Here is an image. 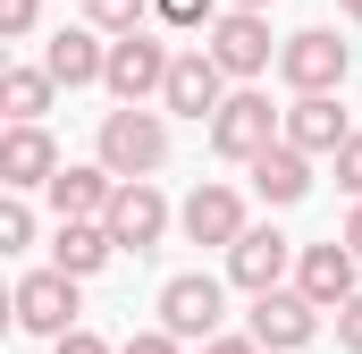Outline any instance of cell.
<instances>
[{
    "instance_id": "obj_4",
    "label": "cell",
    "mask_w": 362,
    "mask_h": 354,
    "mask_svg": "<svg viewBox=\"0 0 362 354\" xmlns=\"http://www.w3.org/2000/svg\"><path fill=\"white\" fill-rule=\"evenodd\" d=\"M346 68H354V42H346L337 25H303V34L278 42V76H286L295 101H303V93H337Z\"/></svg>"
},
{
    "instance_id": "obj_2",
    "label": "cell",
    "mask_w": 362,
    "mask_h": 354,
    "mask_svg": "<svg viewBox=\"0 0 362 354\" xmlns=\"http://www.w3.org/2000/svg\"><path fill=\"white\" fill-rule=\"evenodd\" d=\"M169 68H177V42L160 34V25H144V34H127V42H110V101L118 110H144V101H160L169 93Z\"/></svg>"
},
{
    "instance_id": "obj_28",
    "label": "cell",
    "mask_w": 362,
    "mask_h": 354,
    "mask_svg": "<svg viewBox=\"0 0 362 354\" xmlns=\"http://www.w3.org/2000/svg\"><path fill=\"white\" fill-rule=\"evenodd\" d=\"M51 354H118V346H110V338H93V329H68Z\"/></svg>"
},
{
    "instance_id": "obj_13",
    "label": "cell",
    "mask_w": 362,
    "mask_h": 354,
    "mask_svg": "<svg viewBox=\"0 0 362 354\" xmlns=\"http://www.w3.org/2000/svg\"><path fill=\"white\" fill-rule=\"evenodd\" d=\"M202 51L228 68V85H253V76H270V17H245V8H228L211 34H202Z\"/></svg>"
},
{
    "instance_id": "obj_10",
    "label": "cell",
    "mask_w": 362,
    "mask_h": 354,
    "mask_svg": "<svg viewBox=\"0 0 362 354\" xmlns=\"http://www.w3.org/2000/svg\"><path fill=\"white\" fill-rule=\"evenodd\" d=\"M295 295H312L320 312H346V304L362 295V262H354V245H346V236L303 245V253H295Z\"/></svg>"
},
{
    "instance_id": "obj_8",
    "label": "cell",
    "mask_w": 362,
    "mask_h": 354,
    "mask_svg": "<svg viewBox=\"0 0 362 354\" xmlns=\"http://www.w3.org/2000/svg\"><path fill=\"white\" fill-rule=\"evenodd\" d=\"M320 321H329V312H320L312 295H295V287H278V295H262V304L245 312V338H253L262 354H303L312 338H320Z\"/></svg>"
},
{
    "instance_id": "obj_17",
    "label": "cell",
    "mask_w": 362,
    "mask_h": 354,
    "mask_svg": "<svg viewBox=\"0 0 362 354\" xmlns=\"http://www.w3.org/2000/svg\"><path fill=\"white\" fill-rule=\"evenodd\" d=\"M51 194V211L59 219H110V202H118V177L101 169V161H68V169L42 185Z\"/></svg>"
},
{
    "instance_id": "obj_9",
    "label": "cell",
    "mask_w": 362,
    "mask_h": 354,
    "mask_svg": "<svg viewBox=\"0 0 362 354\" xmlns=\"http://www.w3.org/2000/svg\"><path fill=\"white\" fill-rule=\"evenodd\" d=\"M295 236H278V228H245L236 236V253H228V287H245L253 304L262 295H278V287H295Z\"/></svg>"
},
{
    "instance_id": "obj_16",
    "label": "cell",
    "mask_w": 362,
    "mask_h": 354,
    "mask_svg": "<svg viewBox=\"0 0 362 354\" xmlns=\"http://www.w3.org/2000/svg\"><path fill=\"white\" fill-rule=\"evenodd\" d=\"M59 169H68V161H59L51 127H8V135H0V185H8V194H34V185H51Z\"/></svg>"
},
{
    "instance_id": "obj_25",
    "label": "cell",
    "mask_w": 362,
    "mask_h": 354,
    "mask_svg": "<svg viewBox=\"0 0 362 354\" xmlns=\"http://www.w3.org/2000/svg\"><path fill=\"white\" fill-rule=\"evenodd\" d=\"M337 185H346V194H354V202H362V127H354V144L337 152Z\"/></svg>"
},
{
    "instance_id": "obj_14",
    "label": "cell",
    "mask_w": 362,
    "mask_h": 354,
    "mask_svg": "<svg viewBox=\"0 0 362 354\" xmlns=\"http://www.w3.org/2000/svg\"><path fill=\"white\" fill-rule=\"evenodd\" d=\"M42 68H51V85L59 93H85L110 76V34H93V25H59L51 42H42Z\"/></svg>"
},
{
    "instance_id": "obj_23",
    "label": "cell",
    "mask_w": 362,
    "mask_h": 354,
    "mask_svg": "<svg viewBox=\"0 0 362 354\" xmlns=\"http://www.w3.org/2000/svg\"><path fill=\"white\" fill-rule=\"evenodd\" d=\"M25 245H34V202L8 194V202H0V253H25Z\"/></svg>"
},
{
    "instance_id": "obj_7",
    "label": "cell",
    "mask_w": 362,
    "mask_h": 354,
    "mask_svg": "<svg viewBox=\"0 0 362 354\" xmlns=\"http://www.w3.org/2000/svg\"><path fill=\"white\" fill-rule=\"evenodd\" d=\"M228 93H236V85H228V68H219L202 42H185V51H177V68H169L160 110H169V118H194V127H211V118L228 110Z\"/></svg>"
},
{
    "instance_id": "obj_5",
    "label": "cell",
    "mask_w": 362,
    "mask_h": 354,
    "mask_svg": "<svg viewBox=\"0 0 362 354\" xmlns=\"http://www.w3.org/2000/svg\"><path fill=\"white\" fill-rule=\"evenodd\" d=\"M278 135H286V110H270V93H253V85H236V93H228V110L211 118V152L236 161V169H253Z\"/></svg>"
},
{
    "instance_id": "obj_26",
    "label": "cell",
    "mask_w": 362,
    "mask_h": 354,
    "mask_svg": "<svg viewBox=\"0 0 362 354\" xmlns=\"http://www.w3.org/2000/svg\"><path fill=\"white\" fill-rule=\"evenodd\" d=\"M118 354H185V346H177V338H169V329H135V338H127V346H118Z\"/></svg>"
},
{
    "instance_id": "obj_31",
    "label": "cell",
    "mask_w": 362,
    "mask_h": 354,
    "mask_svg": "<svg viewBox=\"0 0 362 354\" xmlns=\"http://www.w3.org/2000/svg\"><path fill=\"white\" fill-rule=\"evenodd\" d=\"M228 8H245V17H270V8H278V0H228Z\"/></svg>"
},
{
    "instance_id": "obj_21",
    "label": "cell",
    "mask_w": 362,
    "mask_h": 354,
    "mask_svg": "<svg viewBox=\"0 0 362 354\" xmlns=\"http://www.w3.org/2000/svg\"><path fill=\"white\" fill-rule=\"evenodd\" d=\"M85 25H93V34H110V42H127V34L152 25V0H85Z\"/></svg>"
},
{
    "instance_id": "obj_29",
    "label": "cell",
    "mask_w": 362,
    "mask_h": 354,
    "mask_svg": "<svg viewBox=\"0 0 362 354\" xmlns=\"http://www.w3.org/2000/svg\"><path fill=\"white\" fill-rule=\"evenodd\" d=\"M194 354H262V346H253L245 329H228V338H211V346H194Z\"/></svg>"
},
{
    "instance_id": "obj_20",
    "label": "cell",
    "mask_w": 362,
    "mask_h": 354,
    "mask_svg": "<svg viewBox=\"0 0 362 354\" xmlns=\"http://www.w3.org/2000/svg\"><path fill=\"white\" fill-rule=\"evenodd\" d=\"M51 68H0V110H8V127H42V110H51Z\"/></svg>"
},
{
    "instance_id": "obj_15",
    "label": "cell",
    "mask_w": 362,
    "mask_h": 354,
    "mask_svg": "<svg viewBox=\"0 0 362 354\" xmlns=\"http://www.w3.org/2000/svg\"><path fill=\"white\" fill-rule=\"evenodd\" d=\"M286 144H295V152H312V161H320V152L337 161V152L354 144L346 101H337V93H303V101H286Z\"/></svg>"
},
{
    "instance_id": "obj_24",
    "label": "cell",
    "mask_w": 362,
    "mask_h": 354,
    "mask_svg": "<svg viewBox=\"0 0 362 354\" xmlns=\"http://www.w3.org/2000/svg\"><path fill=\"white\" fill-rule=\"evenodd\" d=\"M42 25V0H0V42H25Z\"/></svg>"
},
{
    "instance_id": "obj_27",
    "label": "cell",
    "mask_w": 362,
    "mask_h": 354,
    "mask_svg": "<svg viewBox=\"0 0 362 354\" xmlns=\"http://www.w3.org/2000/svg\"><path fill=\"white\" fill-rule=\"evenodd\" d=\"M337 346H346V354H362V295L337 312Z\"/></svg>"
},
{
    "instance_id": "obj_1",
    "label": "cell",
    "mask_w": 362,
    "mask_h": 354,
    "mask_svg": "<svg viewBox=\"0 0 362 354\" xmlns=\"http://www.w3.org/2000/svg\"><path fill=\"white\" fill-rule=\"evenodd\" d=\"M93 161L118 177V185H144V177H160V169H169V110H101Z\"/></svg>"
},
{
    "instance_id": "obj_3",
    "label": "cell",
    "mask_w": 362,
    "mask_h": 354,
    "mask_svg": "<svg viewBox=\"0 0 362 354\" xmlns=\"http://www.w3.org/2000/svg\"><path fill=\"white\" fill-rule=\"evenodd\" d=\"M219 321H228V278H211V270H177V278L160 287V329H169L177 346H211V338H228Z\"/></svg>"
},
{
    "instance_id": "obj_32",
    "label": "cell",
    "mask_w": 362,
    "mask_h": 354,
    "mask_svg": "<svg viewBox=\"0 0 362 354\" xmlns=\"http://www.w3.org/2000/svg\"><path fill=\"white\" fill-rule=\"evenodd\" d=\"M337 17H346V25H362V0H337Z\"/></svg>"
},
{
    "instance_id": "obj_11",
    "label": "cell",
    "mask_w": 362,
    "mask_h": 354,
    "mask_svg": "<svg viewBox=\"0 0 362 354\" xmlns=\"http://www.w3.org/2000/svg\"><path fill=\"white\" fill-rule=\"evenodd\" d=\"M177 228H185V245H219V253H236V236H245L253 219H245V194H236V185L202 177V185L177 202Z\"/></svg>"
},
{
    "instance_id": "obj_18",
    "label": "cell",
    "mask_w": 362,
    "mask_h": 354,
    "mask_svg": "<svg viewBox=\"0 0 362 354\" xmlns=\"http://www.w3.org/2000/svg\"><path fill=\"white\" fill-rule=\"evenodd\" d=\"M110 262H118V245H110V228H101V219H59V228H51V270H68L76 287L101 278Z\"/></svg>"
},
{
    "instance_id": "obj_12",
    "label": "cell",
    "mask_w": 362,
    "mask_h": 354,
    "mask_svg": "<svg viewBox=\"0 0 362 354\" xmlns=\"http://www.w3.org/2000/svg\"><path fill=\"white\" fill-rule=\"evenodd\" d=\"M101 228H110V245H118V253H152V245L177 228V211H169V194L144 177V185H118V202H110V219H101Z\"/></svg>"
},
{
    "instance_id": "obj_6",
    "label": "cell",
    "mask_w": 362,
    "mask_h": 354,
    "mask_svg": "<svg viewBox=\"0 0 362 354\" xmlns=\"http://www.w3.org/2000/svg\"><path fill=\"white\" fill-rule=\"evenodd\" d=\"M8 312H17L25 338H51V346H59L68 329H85V321H76V278H68V270H25L17 295H8Z\"/></svg>"
},
{
    "instance_id": "obj_19",
    "label": "cell",
    "mask_w": 362,
    "mask_h": 354,
    "mask_svg": "<svg viewBox=\"0 0 362 354\" xmlns=\"http://www.w3.org/2000/svg\"><path fill=\"white\" fill-rule=\"evenodd\" d=\"M253 194H262V202H270V211H295V202H303V194H312V152H295V144H286V135H278L270 152H262V161H253Z\"/></svg>"
},
{
    "instance_id": "obj_22",
    "label": "cell",
    "mask_w": 362,
    "mask_h": 354,
    "mask_svg": "<svg viewBox=\"0 0 362 354\" xmlns=\"http://www.w3.org/2000/svg\"><path fill=\"white\" fill-rule=\"evenodd\" d=\"M228 17V0H152V25H169V34H211Z\"/></svg>"
},
{
    "instance_id": "obj_30",
    "label": "cell",
    "mask_w": 362,
    "mask_h": 354,
    "mask_svg": "<svg viewBox=\"0 0 362 354\" xmlns=\"http://www.w3.org/2000/svg\"><path fill=\"white\" fill-rule=\"evenodd\" d=\"M346 245H354V262H362V202H354V219H346Z\"/></svg>"
}]
</instances>
